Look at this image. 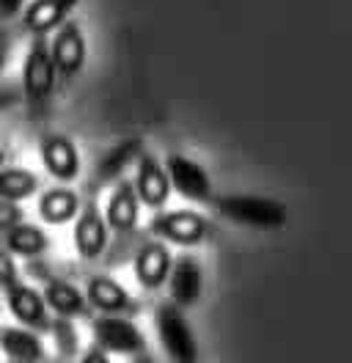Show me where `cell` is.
I'll use <instances>...</instances> for the list:
<instances>
[{"label":"cell","mask_w":352,"mask_h":363,"mask_svg":"<svg viewBox=\"0 0 352 363\" xmlns=\"http://www.w3.org/2000/svg\"><path fill=\"white\" fill-rule=\"evenodd\" d=\"M55 67L50 58V42L33 39L28 47L25 64H22V91H25V105L31 118H44L50 113L53 96H55Z\"/></svg>","instance_id":"cell-1"},{"label":"cell","mask_w":352,"mask_h":363,"mask_svg":"<svg viewBox=\"0 0 352 363\" xmlns=\"http://www.w3.org/2000/svg\"><path fill=\"white\" fill-rule=\"evenodd\" d=\"M154 328L163 350L174 363H198V341L185 317V311L174 303H160L154 308Z\"/></svg>","instance_id":"cell-2"},{"label":"cell","mask_w":352,"mask_h":363,"mask_svg":"<svg viewBox=\"0 0 352 363\" xmlns=\"http://www.w3.org/2000/svg\"><path fill=\"white\" fill-rule=\"evenodd\" d=\"M215 206L223 218L251 228H281L289 218L281 201L264 196H226L215 199Z\"/></svg>","instance_id":"cell-3"},{"label":"cell","mask_w":352,"mask_h":363,"mask_svg":"<svg viewBox=\"0 0 352 363\" xmlns=\"http://www.w3.org/2000/svg\"><path fill=\"white\" fill-rule=\"evenodd\" d=\"M149 228H152L154 237H160L165 245L174 242V245H182V248H196L212 234V223L196 209L160 212V215L152 218Z\"/></svg>","instance_id":"cell-4"},{"label":"cell","mask_w":352,"mask_h":363,"mask_svg":"<svg viewBox=\"0 0 352 363\" xmlns=\"http://www.w3.org/2000/svg\"><path fill=\"white\" fill-rule=\"evenodd\" d=\"M50 58L55 67V77L69 86L75 77H80V72L86 67L88 58V45L83 25L69 20L55 30V39L50 42Z\"/></svg>","instance_id":"cell-5"},{"label":"cell","mask_w":352,"mask_h":363,"mask_svg":"<svg viewBox=\"0 0 352 363\" xmlns=\"http://www.w3.org/2000/svg\"><path fill=\"white\" fill-rule=\"evenodd\" d=\"M91 333L99 350L113 352V355H143L146 352V336L143 330L132 322L130 317H108V314H99V317L91 322Z\"/></svg>","instance_id":"cell-6"},{"label":"cell","mask_w":352,"mask_h":363,"mask_svg":"<svg viewBox=\"0 0 352 363\" xmlns=\"http://www.w3.org/2000/svg\"><path fill=\"white\" fill-rule=\"evenodd\" d=\"M165 174H168V182H171V190H176L182 199L196 201V204H209L215 199L209 174L193 157L179 155V152L168 155V160H165Z\"/></svg>","instance_id":"cell-7"},{"label":"cell","mask_w":352,"mask_h":363,"mask_svg":"<svg viewBox=\"0 0 352 363\" xmlns=\"http://www.w3.org/2000/svg\"><path fill=\"white\" fill-rule=\"evenodd\" d=\"M75 250L80 253V259L86 262H97L105 256L110 245V228L105 223V215L99 212V204L94 199L83 201L80 215L75 218Z\"/></svg>","instance_id":"cell-8"},{"label":"cell","mask_w":352,"mask_h":363,"mask_svg":"<svg viewBox=\"0 0 352 363\" xmlns=\"http://www.w3.org/2000/svg\"><path fill=\"white\" fill-rule=\"evenodd\" d=\"M171 264H174V256L168 245L163 240H149V242H141L135 256H132V270L135 278L143 289L157 292L168 284V275H171Z\"/></svg>","instance_id":"cell-9"},{"label":"cell","mask_w":352,"mask_h":363,"mask_svg":"<svg viewBox=\"0 0 352 363\" xmlns=\"http://www.w3.org/2000/svg\"><path fill=\"white\" fill-rule=\"evenodd\" d=\"M42 165L47 168V174L58 182H75L80 177L83 160L80 152L75 146V140L64 133H47L42 138Z\"/></svg>","instance_id":"cell-10"},{"label":"cell","mask_w":352,"mask_h":363,"mask_svg":"<svg viewBox=\"0 0 352 363\" xmlns=\"http://www.w3.org/2000/svg\"><path fill=\"white\" fill-rule=\"evenodd\" d=\"M143 140L141 138H130V140H121L116 143L113 149L105 152V157L97 162L94 168V177L88 182V193L94 196L97 190H105V187H113L119 179H124V171L130 168L132 162H138V157L143 155Z\"/></svg>","instance_id":"cell-11"},{"label":"cell","mask_w":352,"mask_h":363,"mask_svg":"<svg viewBox=\"0 0 352 363\" xmlns=\"http://www.w3.org/2000/svg\"><path fill=\"white\" fill-rule=\"evenodd\" d=\"M135 193L138 201L146 209H163L171 199V182L163 168V162L154 157L152 152H143L138 157V174H135Z\"/></svg>","instance_id":"cell-12"},{"label":"cell","mask_w":352,"mask_h":363,"mask_svg":"<svg viewBox=\"0 0 352 363\" xmlns=\"http://www.w3.org/2000/svg\"><path fill=\"white\" fill-rule=\"evenodd\" d=\"M86 300L91 308L108 317H130L138 311L135 297L110 275H91L86 286Z\"/></svg>","instance_id":"cell-13"},{"label":"cell","mask_w":352,"mask_h":363,"mask_svg":"<svg viewBox=\"0 0 352 363\" xmlns=\"http://www.w3.org/2000/svg\"><path fill=\"white\" fill-rule=\"evenodd\" d=\"M80 6V0H31L22 9V25L33 39H47V33L69 23V14Z\"/></svg>","instance_id":"cell-14"},{"label":"cell","mask_w":352,"mask_h":363,"mask_svg":"<svg viewBox=\"0 0 352 363\" xmlns=\"http://www.w3.org/2000/svg\"><path fill=\"white\" fill-rule=\"evenodd\" d=\"M168 289H171V303L185 308H193L201 292H204V270L198 264L196 256H176L171 264V275H168Z\"/></svg>","instance_id":"cell-15"},{"label":"cell","mask_w":352,"mask_h":363,"mask_svg":"<svg viewBox=\"0 0 352 363\" xmlns=\"http://www.w3.org/2000/svg\"><path fill=\"white\" fill-rule=\"evenodd\" d=\"M6 308L11 311V317L28 325V330L33 333H42V330H50V308L44 303V295L39 289L28 286V284H17L14 289L6 292Z\"/></svg>","instance_id":"cell-16"},{"label":"cell","mask_w":352,"mask_h":363,"mask_svg":"<svg viewBox=\"0 0 352 363\" xmlns=\"http://www.w3.org/2000/svg\"><path fill=\"white\" fill-rule=\"evenodd\" d=\"M141 212V201H138V193H135V184L130 179H119L113 184V193L108 199V206H105V223L113 234L124 237V234H132L138 228V215Z\"/></svg>","instance_id":"cell-17"},{"label":"cell","mask_w":352,"mask_h":363,"mask_svg":"<svg viewBox=\"0 0 352 363\" xmlns=\"http://www.w3.org/2000/svg\"><path fill=\"white\" fill-rule=\"evenodd\" d=\"M0 350L14 363H44L47 358L42 336L28 328H14V325L0 328Z\"/></svg>","instance_id":"cell-18"},{"label":"cell","mask_w":352,"mask_h":363,"mask_svg":"<svg viewBox=\"0 0 352 363\" xmlns=\"http://www.w3.org/2000/svg\"><path fill=\"white\" fill-rule=\"evenodd\" d=\"M44 303L50 311H55V317L64 319H80L91 314V306L86 300V292H80L75 284H69L64 278H50L44 286Z\"/></svg>","instance_id":"cell-19"},{"label":"cell","mask_w":352,"mask_h":363,"mask_svg":"<svg viewBox=\"0 0 352 363\" xmlns=\"http://www.w3.org/2000/svg\"><path fill=\"white\" fill-rule=\"evenodd\" d=\"M80 206H83L80 193L61 184V187H50L47 193H42L39 215H42L44 223H50V226H66V223H72L80 215Z\"/></svg>","instance_id":"cell-20"},{"label":"cell","mask_w":352,"mask_h":363,"mask_svg":"<svg viewBox=\"0 0 352 363\" xmlns=\"http://www.w3.org/2000/svg\"><path fill=\"white\" fill-rule=\"evenodd\" d=\"M3 240H6L3 248L9 250L11 256H25V259H36V256H42L44 250L50 248L47 231L42 226H36V223H25V220L20 226L11 228V231H6Z\"/></svg>","instance_id":"cell-21"},{"label":"cell","mask_w":352,"mask_h":363,"mask_svg":"<svg viewBox=\"0 0 352 363\" xmlns=\"http://www.w3.org/2000/svg\"><path fill=\"white\" fill-rule=\"evenodd\" d=\"M39 190V177L22 165H11L0 171V199L3 201H14L20 204L25 199H31Z\"/></svg>","instance_id":"cell-22"},{"label":"cell","mask_w":352,"mask_h":363,"mask_svg":"<svg viewBox=\"0 0 352 363\" xmlns=\"http://www.w3.org/2000/svg\"><path fill=\"white\" fill-rule=\"evenodd\" d=\"M50 333H53L55 350H58V355L64 358V363L80 358V333H77V328H75L72 319L55 317L50 322Z\"/></svg>","instance_id":"cell-23"},{"label":"cell","mask_w":352,"mask_h":363,"mask_svg":"<svg viewBox=\"0 0 352 363\" xmlns=\"http://www.w3.org/2000/svg\"><path fill=\"white\" fill-rule=\"evenodd\" d=\"M20 281V267H17V262H14V256L9 253V250L0 245V292H9V289H14Z\"/></svg>","instance_id":"cell-24"},{"label":"cell","mask_w":352,"mask_h":363,"mask_svg":"<svg viewBox=\"0 0 352 363\" xmlns=\"http://www.w3.org/2000/svg\"><path fill=\"white\" fill-rule=\"evenodd\" d=\"M22 220H25V209L20 204H14V201H3L0 199V234L20 226Z\"/></svg>","instance_id":"cell-25"},{"label":"cell","mask_w":352,"mask_h":363,"mask_svg":"<svg viewBox=\"0 0 352 363\" xmlns=\"http://www.w3.org/2000/svg\"><path fill=\"white\" fill-rule=\"evenodd\" d=\"M77 363H110V355L105 352V350H99V347L94 344V347H88L86 352H80Z\"/></svg>","instance_id":"cell-26"},{"label":"cell","mask_w":352,"mask_h":363,"mask_svg":"<svg viewBox=\"0 0 352 363\" xmlns=\"http://www.w3.org/2000/svg\"><path fill=\"white\" fill-rule=\"evenodd\" d=\"M28 0H0V20H11L25 9Z\"/></svg>","instance_id":"cell-27"},{"label":"cell","mask_w":352,"mask_h":363,"mask_svg":"<svg viewBox=\"0 0 352 363\" xmlns=\"http://www.w3.org/2000/svg\"><path fill=\"white\" fill-rule=\"evenodd\" d=\"M9 47H11V39H9V33L0 28V74H3V69H6V61H9Z\"/></svg>","instance_id":"cell-28"},{"label":"cell","mask_w":352,"mask_h":363,"mask_svg":"<svg viewBox=\"0 0 352 363\" xmlns=\"http://www.w3.org/2000/svg\"><path fill=\"white\" fill-rule=\"evenodd\" d=\"M130 363H154V358L149 355V352H143V355H135Z\"/></svg>","instance_id":"cell-29"},{"label":"cell","mask_w":352,"mask_h":363,"mask_svg":"<svg viewBox=\"0 0 352 363\" xmlns=\"http://www.w3.org/2000/svg\"><path fill=\"white\" fill-rule=\"evenodd\" d=\"M3 168H6V152L0 149V171H3Z\"/></svg>","instance_id":"cell-30"},{"label":"cell","mask_w":352,"mask_h":363,"mask_svg":"<svg viewBox=\"0 0 352 363\" xmlns=\"http://www.w3.org/2000/svg\"><path fill=\"white\" fill-rule=\"evenodd\" d=\"M6 363H14V361H6Z\"/></svg>","instance_id":"cell-31"},{"label":"cell","mask_w":352,"mask_h":363,"mask_svg":"<svg viewBox=\"0 0 352 363\" xmlns=\"http://www.w3.org/2000/svg\"><path fill=\"white\" fill-rule=\"evenodd\" d=\"M61 363H64V361H61Z\"/></svg>","instance_id":"cell-32"}]
</instances>
